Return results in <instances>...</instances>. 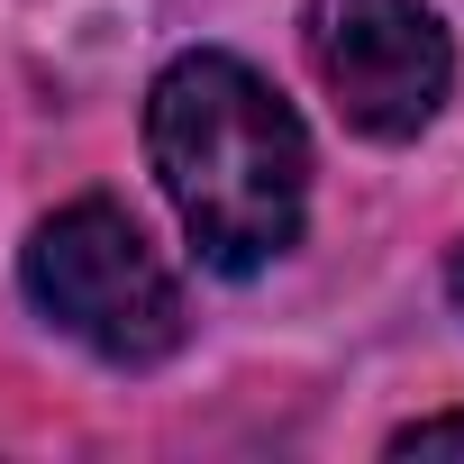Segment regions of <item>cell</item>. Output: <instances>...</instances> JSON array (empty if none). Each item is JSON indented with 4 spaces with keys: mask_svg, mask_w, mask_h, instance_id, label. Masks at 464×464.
<instances>
[{
    "mask_svg": "<svg viewBox=\"0 0 464 464\" xmlns=\"http://www.w3.org/2000/svg\"><path fill=\"white\" fill-rule=\"evenodd\" d=\"M146 155L209 274H265L301 246L310 137L256 64L218 46L173 55L146 92Z\"/></svg>",
    "mask_w": 464,
    "mask_h": 464,
    "instance_id": "cell-1",
    "label": "cell"
},
{
    "mask_svg": "<svg viewBox=\"0 0 464 464\" xmlns=\"http://www.w3.org/2000/svg\"><path fill=\"white\" fill-rule=\"evenodd\" d=\"M28 301L92 346L101 364H164L182 346V283L173 265L146 246V227L110 200H73L28 237Z\"/></svg>",
    "mask_w": 464,
    "mask_h": 464,
    "instance_id": "cell-2",
    "label": "cell"
},
{
    "mask_svg": "<svg viewBox=\"0 0 464 464\" xmlns=\"http://www.w3.org/2000/svg\"><path fill=\"white\" fill-rule=\"evenodd\" d=\"M310 64L355 137H419L455 92V46L419 0H310Z\"/></svg>",
    "mask_w": 464,
    "mask_h": 464,
    "instance_id": "cell-3",
    "label": "cell"
},
{
    "mask_svg": "<svg viewBox=\"0 0 464 464\" xmlns=\"http://www.w3.org/2000/svg\"><path fill=\"white\" fill-rule=\"evenodd\" d=\"M392 455H464V410H446V419H410V428L392 437Z\"/></svg>",
    "mask_w": 464,
    "mask_h": 464,
    "instance_id": "cell-4",
    "label": "cell"
},
{
    "mask_svg": "<svg viewBox=\"0 0 464 464\" xmlns=\"http://www.w3.org/2000/svg\"><path fill=\"white\" fill-rule=\"evenodd\" d=\"M455 301H464V256H455Z\"/></svg>",
    "mask_w": 464,
    "mask_h": 464,
    "instance_id": "cell-5",
    "label": "cell"
}]
</instances>
